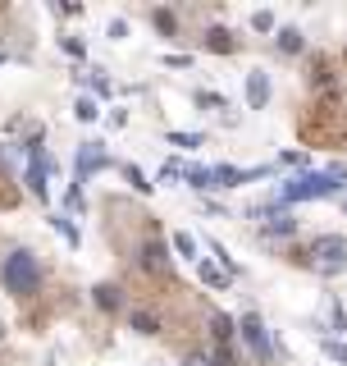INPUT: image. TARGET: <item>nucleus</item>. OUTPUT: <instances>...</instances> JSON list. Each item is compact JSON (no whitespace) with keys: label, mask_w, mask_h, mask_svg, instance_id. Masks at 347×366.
<instances>
[{"label":"nucleus","mask_w":347,"mask_h":366,"mask_svg":"<svg viewBox=\"0 0 347 366\" xmlns=\"http://www.w3.org/2000/svg\"><path fill=\"white\" fill-rule=\"evenodd\" d=\"M0 279H5V289L19 293V298H28V293H37V284H42V261H37L33 252H10L5 256V266H0Z\"/></svg>","instance_id":"obj_1"},{"label":"nucleus","mask_w":347,"mask_h":366,"mask_svg":"<svg viewBox=\"0 0 347 366\" xmlns=\"http://www.w3.org/2000/svg\"><path fill=\"white\" fill-rule=\"evenodd\" d=\"M343 178H347V169H343V165L325 169V174H302V178H293V183H283V201L329 197V192H338V188H343Z\"/></svg>","instance_id":"obj_2"},{"label":"nucleus","mask_w":347,"mask_h":366,"mask_svg":"<svg viewBox=\"0 0 347 366\" xmlns=\"http://www.w3.org/2000/svg\"><path fill=\"white\" fill-rule=\"evenodd\" d=\"M311 256H315V266L320 270H343L347 266V238H315L311 243Z\"/></svg>","instance_id":"obj_3"},{"label":"nucleus","mask_w":347,"mask_h":366,"mask_svg":"<svg viewBox=\"0 0 347 366\" xmlns=\"http://www.w3.org/2000/svg\"><path fill=\"white\" fill-rule=\"evenodd\" d=\"M96 169H105V151H101V142H83V151H78V188H83L87 174H96Z\"/></svg>","instance_id":"obj_4"},{"label":"nucleus","mask_w":347,"mask_h":366,"mask_svg":"<svg viewBox=\"0 0 347 366\" xmlns=\"http://www.w3.org/2000/svg\"><path fill=\"white\" fill-rule=\"evenodd\" d=\"M242 334H247L251 353L265 362V357H270V330H265V321H260V316H247V321H242Z\"/></svg>","instance_id":"obj_5"},{"label":"nucleus","mask_w":347,"mask_h":366,"mask_svg":"<svg viewBox=\"0 0 347 366\" xmlns=\"http://www.w3.org/2000/svg\"><path fill=\"white\" fill-rule=\"evenodd\" d=\"M265 101H270V74L251 69V74H247V106H251V110H260Z\"/></svg>","instance_id":"obj_6"},{"label":"nucleus","mask_w":347,"mask_h":366,"mask_svg":"<svg viewBox=\"0 0 347 366\" xmlns=\"http://www.w3.org/2000/svg\"><path fill=\"white\" fill-rule=\"evenodd\" d=\"M201 279H206L210 289H228V275H233V270H219V266H210V261H201Z\"/></svg>","instance_id":"obj_7"},{"label":"nucleus","mask_w":347,"mask_h":366,"mask_svg":"<svg viewBox=\"0 0 347 366\" xmlns=\"http://www.w3.org/2000/svg\"><path fill=\"white\" fill-rule=\"evenodd\" d=\"M302 46H306V37L297 33V28H283V33H279V51H283V56H297Z\"/></svg>","instance_id":"obj_8"},{"label":"nucleus","mask_w":347,"mask_h":366,"mask_svg":"<svg viewBox=\"0 0 347 366\" xmlns=\"http://www.w3.org/2000/svg\"><path fill=\"white\" fill-rule=\"evenodd\" d=\"M142 266H146V270H164V247L146 243V247H142Z\"/></svg>","instance_id":"obj_9"},{"label":"nucleus","mask_w":347,"mask_h":366,"mask_svg":"<svg viewBox=\"0 0 347 366\" xmlns=\"http://www.w3.org/2000/svg\"><path fill=\"white\" fill-rule=\"evenodd\" d=\"M174 247H178V256H187V261H196V238L187 229H178L174 233Z\"/></svg>","instance_id":"obj_10"},{"label":"nucleus","mask_w":347,"mask_h":366,"mask_svg":"<svg viewBox=\"0 0 347 366\" xmlns=\"http://www.w3.org/2000/svg\"><path fill=\"white\" fill-rule=\"evenodd\" d=\"M206 46L210 51H233V37L224 33V28H210V37H206Z\"/></svg>","instance_id":"obj_11"},{"label":"nucleus","mask_w":347,"mask_h":366,"mask_svg":"<svg viewBox=\"0 0 347 366\" xmlns=\"http://www.w3.org/2000/svg\"><path fill=\"white\" fill-rule=\"evenodd\" d=\"M74 115H78V119H96V101H92V97H78V106H74Z\"/></svg>","instance_id":"obj_12"},{"label":"nucleus","mask_w":347,"mask_h":366,"mask_svg":"<svg viewBox=\"0 0 347 366\" xmlns=\"http://www.w3.org/2000/svg\"><path fill=\"white\" fill-rule=\"evenodd\" d=\"M320 348H325V357H334V362H343V366H347V344H334V339H325Z\"/></svg>","instance_id":"obj_13"},{"label":"nucleus","mask_w":347,"mask_h":366,"mask_svg":"<svg viewBox=\"0 0 347 366\" xmlns=\"http://www.w3.org/2000/svg\"><path fill=\"white\" fill-rule=\"evenodd\" d=\"M124 174H128V183H133V188H137V192H151V183H146V174H142L137 165H128V169H124Z\"/></svg>","instance_id":"obj_14"},{"label":"nucleus","mask_w":347,"mask_h":366,"mask_svg":"<svg viewBox=\"0 0 347 366\" xmlns=\"http://www.w3.org/2000/svg\"><path fill=\"white\" fill-rule=\"evenodd\" d=\"M96 302H101V307H119V289L101 284V289H96Z\"/></svg>","instance_id":"obj_15"},{"label":"nucleus","mask_w":347,"mask_h":366,"mask_svg":"<svg viewBox=\"0 0 347 366\" xmlns=\"http://www.w3.org/2000/svg\"><path fill=\"white\" fill-rule=\"evenodd\" d=\"M169 142H174V147H187V151H192V147H201V133H169Z\"/></svg>","instance_id":"obj_16"},{"label":"nucleus","mask_w":347,"mask_h":366,"mask_svg":"<svg viewBox=\"0 0 347 366\" xmlns=\"http://www.w3.org/2000/svg\"><path fill=\"white\" fill-rule=\"evenodd\" d=\"M251 28H256V33H270V28H274V14L256 10V14H251Z\"/></svg>","instance_id":"obj_17"},{"label":"nucleus","mask_w":347,"mask_h":366,"mask_svg":"<svg viewBox=\"0 0 347 366\" xmlns=\"http://www.w3.org/2000/svg\"><path fill=\"white\" fill-rule=\"evenodd\" d=\"M55 229L65 233V243H74V247H78V229H74V224L65 220V215H55Z\"/></svg>","instance_id":"obj_18"},{"label":"nucleus","mask_w":347,"mask_h":366,"mask_svg":"<svg viewBox=\"0 0 347 366\" xmlns=\"http://www.w3.org/2000/svg\"><path fill=\"white\" fill-rule=\"evenodd\" d=\"M133 330L137 334H155L160 325H155V316H133Z\"/></svg>","instance_id":"obj_19"},{"label":"nucleus","mask_w":347,"mask_h":366,"mask_svg":"<svg viewBox=\"0 0 347 366\" xmlns=\"http://www.w3.org/2000/svg\"><path fill=\"white\" fill-rule=\"evenodd\" d=\"M297 229V220H274V224H265V233H293Z\"/></svg>","instance_id":"obj_20"},{"label":"nucleus","mask_w":347,"mask_h":366,"mask_svg":"<svg viewBox=\"0 0 347 366\" xmlns=\"http://www.w3.org/2000/svg\"><path fill=\"white\" fill-rule=\"evenodd\" d=\"M215 334H219V339H228V334H233V321H228V316H215Z\"/></svg>","instance_id":"obj_21"},{"label":"nucleus","mask_w":347,"mask_h":366,"mask_svg":"<svg viewBox=\"0 0 347 366\" xmlns=\"http://www.w3.org/2000/svg\"><path fill=\"white\" fill-rule=\"evenodd\" d=\"M210 366H233V357H228L224 348H219V353H215V362H210Z\"/></svg>","instance_id":"obj_22"},{"label":"nucleus","mask_w":347,"mask_h":366,"mask_svg":"<svg viewBox=\"0 0 347 366\" xmlns=\"http://www.w3.org/2000/svg\"><path fill=\"white\" fill-rule=\"evenodd\" d=\"M183 366H206V362H201V357H192V362H183Z\"/></svg>","instance_id":"obj_23"},{"label":"nucleus","mask_w":347,"mask_h":366,"mask_svg":"<svg viewBox=\"0 0 347 366\" xmlns=\"http://www.w3.org/2000/svg\"><path fill=\"white\" fill-rule=\"evenodd\" d=\"M0 334H5V325H0Z\"/></svg>","instance_id":"obj_24"}]
</instances>
